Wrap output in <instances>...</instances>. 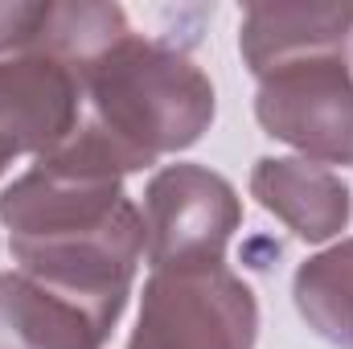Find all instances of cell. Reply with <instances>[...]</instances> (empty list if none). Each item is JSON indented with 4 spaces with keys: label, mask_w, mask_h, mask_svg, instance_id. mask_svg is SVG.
<instances>
[{
    "label": "cell",
    "mask_w": 353,
    "mask_h": 349,
    "mask_svg": "<svg viewBox=\"0 0 353 349\" xmlns=\"http://www.w3.org/2000/svg\"><path fill=\"white\" fill-rule=\"evenodd\" d=\"M0 226L17 271L119 325L144 259V214L119 173L58 144L0 189Z\"/></svg>",
    "instance_id": "1"
},
{
    "label": "cell",
    "mask_w": 353,
    "mask_h": 349,
    "mask_svg": "<svg viewBox=\"0 0 353 349\" xmlns=\"http://www.w3.org/2000/svg\"><path fill=\"white\" fill-rule=\"evenodd\" d=\"M74 79L83 115L66 144L119 177L193 148L218 115L210 74L176 46L136 29L87 58Z\"/></svg>",
    "instance_id": "2"
},
{
    "label": "cell",
    "mask_w": 353,
    "mask_h": 349,
    "mask_svg": "<svg viewBox=\"0 0 353 349\" xmlns=\"http://www.w3.org/2000/svg\"><path fill=\"white\" fill-rule=\"evenodd\" d=\"M255 288L226 259L148 271L128 349H255Z\"/></svg>",
    "instance_id": "3"
},
{
    "label": "cell",
    "mask_w": 353,
    "mask_h": 349,
    "mask_svg": "<svg viewBox=\"0 0 353 349\" xmlns=\"http://www.w3.org/2000/svg\"><path fill=\"white\" fill-rule=\"evenodd\" d=\"M255 119L271 140L312 165H353V66L350 50L304 54L255 79Z\"/></svg>",
    "instance_id": "4"
},
{
    "label": "cell",
    "mask_w": 353,
    "mask_h": 349,
    "mask_svg": "<svg viewBox=\"0 0 353 349\" xmlns=\"http://www.w3.org/2000/svg\"><path fill=\"white\" fill-rule=\"evenodd\" d=\"M144 259L148 267L218 263L243 226V197L222 173L176 161L144 189Z\"/></svg>",
    "instance_id": "5"
},
{
    "label": "cell",
    "mask_w": 353,
    "mask_h": 349,
    "mask_svg": "<svg viewBox=\"0 0 353 349\" xmlns=\"http://www.w3.org/2000/svg\"><path fill=\"white\" fill-rule=\"evenodd\" d=\"M83 94L70 66L50 54L0 58V177L21 157H46L79 128Z\"/></svg>",
    "instance_id": "6"
},
{
    "label": "cell",
    "mask_w": 353,
    "mask_h": 349,
    "mask_svg": "<svg viewBox=\"0 0 353 349\" xmlns=\"http://www.w3.org/2000/svg\"><path fill=\"white\" fill-rule=\"evenodd\" d=\"M251 197L300 243H333L353 218V193L333 169L300 157H259Z\"/></svg>",
    "instance_id": "7"
},
{
    "label": "cell",
    "mask_w": 353,
    "mask_h": 349,
    "mask_svg": "<svg viewBox=\"0 0 353 349\" xmlns=\"http://www.w3.org/2000/svg\"><path fill=\"white\" fill-rule=\"evenodd\" d=\"M111 321L25 271H0V349H103Z\"/></svg>",
    "instance_id": "8"
},
{
    "label": "cell",
    "mask_w": 353,
    "mask_h": 349,
    "mask_svg": "<svg viewBox=\"0 0 353 349\" xmlns=\"http://www.w3.org/2000/svg\"><path fill=\"white\" fill-rule=\"evenodd\" d=\"M353 0L345 4H247L239 21V54L259 79L271 66L304 54L350 50Z\"/></svg>",
    "instance_id": "9"
},
{
    "label": "cell",
    "mask_w": 353,
    "mask_h": 349,
    "mask_svg": "<svg viewBox=\"0 0 353 349\" xmlns=\"http://www.w3.org/2000/svg\"><path fill=\"white\" fill-rule=\"evenodd\" d=\"M292 304L333 349H353V239H341L296 267Z\"/></svg>",
    "instance_id": "10"
},
{
    "label": "cell",
    "mask_w": 353,
    "mask_h": 349,
    "mask_svg": "<svg viewBox=\"0 0 353 349\" xmlns=\"http://www.w3.org/2000/svg\"><path fill=\"white\" fill-rule=\"evenodd\" d=\"M41 8H46V0H37V4H29V0H0V58L33 50L37 25H41Z\"/></svg>",
    "instance_id": "11"
}]
</instances>
